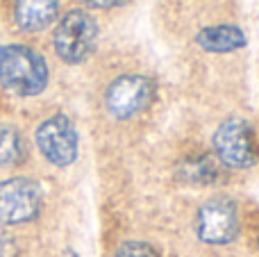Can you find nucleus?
Returning a JSON list of instances; mask_svg holds the SVG:
<instances>
[{"instance_id": "nucleus-1", "label": "nucleus", "mask_w": 259, "mask_h": 257, "mask_svg": "<svg viewBox=\"0 0 259 257\" xmlns=\"http://www.w3.org/2000/svg\"><path fill=\"white\" fill-rule=\"evenodd\" d=\"M0 84L14 96H36L48 87V64L23 44L0 48Z\"/></svg>"}, {"instance_id": "nucleus-2", "label": "nucleus", "mask_w": 259, "mask_h": 257, "mask_svg": "<svg viewBox=\"0 0 259 257\" xmlns=\"http://www.w3.org/2000/svg\"><path fill=\"white\" fill-rule=\"evenodd\" d=\"M98 23L84 9H71L57 23L53 34L55 53L66 64H82L96 50Z\"/></svg>"}, {"instance_id": "nucleus-3", "label": "nucleus", "mask_w": 259, "mask_h": 257, "mask_svg": "<svg viewBox=\"0 0 259 257\" xmlns=\"http://www.w3.org/2000/svg\"><path fill=\"white\" fill-rule=\"evenodd\" d=\"M157 98V84L148 75H121L107 87L105 103L114 118H132L146 112Z\"/></svg>"}, {"instance_id": "nucleus-4", "label": "nucleus", "mask_w": 259, "mask_h": 257, "mask_svg": "<svg viewBox=\"0 0 259 257\" xmlns=\"http://www.w3.org/2000/svg\"><path fill=\"white\" fill-rule=\"evenodd\" d=\"M214 150L228 168H250L257 162V144L252 127L239 116H230L216 127Z\"/></svg>"}, {"instance_id": "nucleus-5", "label": "nucleus", "mask_w": 259, "mask_h": 257, "mask_svg": "<svg viewBox=\"0 0 259 257\" xmlns=\"http://www.w3.org/2000/svg\"><path fill=\"white\" fill-rule=\"evenodd\" d=\"M196 232L200 241L211 246H223L239 235V209L232 198L216 196L200 205L196 214Z\"/></svg>"}, {"instance_id": "nucleus-6", "label": "nucleus", "mask_w": 259, "mask_h": 257, "mask_svg": "<svg viewBox=\"0 0 259 257\" xmlns=\"http://www.w3.org/2000/svg\"><path fill=\"white\" fill-rule=\"evenodd\" d=\"M36 146L55 166H68L77 159V130L66 114H55L36 127Z\"/></svg>"}, {"instance_id": "nucleus-7", "label": "nucleus", "mask_w": 259, "mask_h": 257, "mask_svg": "<svg viewBox=\"0 0 259 257\" xmlns=\"http://www.w3.org/2000/svg\"><path fill=\"white\" fill-rule=\"evenodd\" d=\"M41 209V189L34 180L9 178L0 182V223L16 226L36 219Z\"/></svg>"}, {"instance_id": "nucleus-8", "label": "nucleus", "mask_w": 259, "mask_h": 257, "mask_svg": "<svg viewBox=\"0 0 259 257\" xmlns=\"http://www.w3.org/2000/svg\"><path fill=\"white\" fill-rule=\"evenodd\" d=\"M196 44L207 53H234L248 46L246 32L232 23L207 25L196 34Z\"/></svg>"}, {"instance_id": "nucleus-9", "label": "nucleus", "mask_w": 259, "mask_h": 257, "mask_svg": "<svg viewBox=\"0 0 259 257\" xmlns=\"http://www.w3.org/2000/svg\"><path fill=\"white\" fill-rule=\"evenodd\" d=\"M59 0H16L14 21L25 32H39L57 18Z\"/></svg>"}, {"instance_id": "nucleus-10", "label": "nucleus", "mask_w": 259, "mask_h": 257, "mask_svg": "<svg viewBox=\"0 0 259 257\" xmlns=\"http://www.w3.org/2000/svg\"><path fill=\"white\" fill-rule=\"evenodd\" d=\"M178 178L187 185H214L221 178V168L211 155H193L187 157L178 168Z\"/></svg>"}, {"instance_id": "nucleus-11", "label": "nucleus", "mask_w": 259, "mask_h": 257, "mask_svg": "<svg viewBox=\"0 0 259 257\" xmlns=\"http://www.w3.org/2000/svg\"><path fill=\"white\" fill-rule=\"evenodd\" d=\"M25 159V144L16 127L0 125V166H16Z\"/></svg>"}, {"instance_id": "nucleus-12", "label": "nucleus", "mask_w": 259, "mask_h": 257, "mask_svg": "<svg viewBox=\"0 0 259 257\" xmlns=\"http://www.w3.org/2000/svg\"><path fill=\"white\" fill-rule=\"evenodd\" d=\"M114 257H159L157 250L146 241H123Z\"/></svg>"}, {"instance_id": "nucleus-13", "label": "nucleus", "mask_w": 259, "mask_h": 257, "mask_svg": "<svg viewBox=\"0 0 259 257\" xmlns=\"http://www.w3.org/2000/svg\"><path fill=\"white\" fill-rule=\"evenodd\" d=\"M89 7H98V9H114V7H123L130 0H82Z\"/></svg>"}, {"instance_id": "nucleus-14", "label": "nucleus", "mask_w": 259, "mask_h": 257, "mask_svg": "<svg viewBox=\"0 0 259 257\" xmlns=\"http://www.w3.org/2000/svg\"><path fill=\"white\" fill-rule=\"evenodd\" d=\"M16 250H14V241L9 239V235L0 232V257H14Z\"/></svg>"}, {"instance_id": "nucleus-15", "label": "nucleus", "mask_w": 259, "mask_h": 257, "mask_svg": "<svg viewBox=\"0 0 259 257\" xmlns=\"http://www.w3.org/2000/svg\"><path fill=\"white\" fill-rule=\"evenodd\" d=\"M64 257H80V255H77L75 250H71V248H68V250H64Z\"/></svg>"}]
</instances>
